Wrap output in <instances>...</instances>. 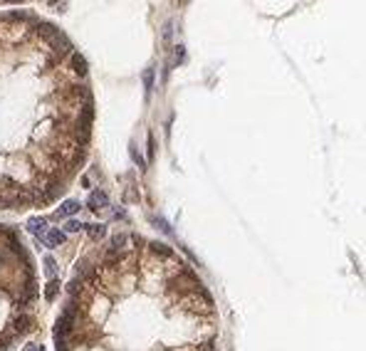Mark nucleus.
I'll return each mask as SVG.
<instances>
[{
  "label": "nucleus",
  "mask_w": 366,
  "mask_h": 351,
  "mask_svg": "<svg viewBox=\"0 0 366 351\" xmlns=\"http://www.w3.org/2000/svg\"><path fill=\"white\" fill-rule=\"evenodd\" d=\"M79 208H82V203L79 201H65L60 208H57V218H70V215H74V213H79Z\"/></svg>",
  "instance_id": "423d86ee"
},
{
  "label": "nucleus",
  "mask_w": 366,
  "mask_h": 351,
  "mask_svg": "<svg viewBox=\"0 0 366 351\" xmlns=\"http://www.w3.org/2000/svg\"><path fill=\"white\" fill-rule=\"evenodd\" d=\"M65 230H67V233H79V230H84V225L77 223V220H70V223L65 225Z\"/></svg>",
  "instance_id": "1a4fd4ad"
},
{
  "label": "nucleus",
  "mask_w": 366,
  "mask_h": 351,
  "mask_svg": "<svg viewBox=\"0 0 366 351\" xmlns=\"http://www.w3.org/2000/svg\"><path fill=\"white\" fill-rule=\"evenodd\" d=\"M57 292H60V280H50L45 287V299L47 302H55L57 299Z\"/></svg>",
  "instance_id": "0eeeda50"
},
{
  "label": "nucleus",
  "mask_w": 366,
  "mask_h": 351,
  "mask_svg": "<svg viewBox=\"0 0 366 351\" xmlns=\"http://www.w3.org/2000/svg\"><path fill=\"white\" fill-rule=\"evenodd\" d=\"M216 302L168 245L114 235L70 282L57 351H220Z\"/></svg>",
  "instance_id": "f03ea898"
},
{
  "label": "nucleus",
  "mask_w": 366,
  "mask_h": 351,
  "mask_svg": "<svg viewBox=\"0 0 366 351\" xmlns=\"http://www.w3.org/2000/svg\"><path fill=\"white\" fill-rule=\"evenodd\" d=\"M87 65L30 12H0V211L50 206L82 171L92 141Z\"/></svg>",
  "instance_id": "f257e3e1"
},
{
  "label": "nucleus",
  "mask_w": 366,
  "mask_h": 351,
  "mask_svg": "<svg viewBox=\"0 0 366 351\" xmlns=\"http://www.w3.org/2000/svg\"><path fill=\"white\" fill-rule=\"evenodd\" d=\"M40 240H42V245L45 247H60V245H65V233L60 230V228H47L42 235H40Z\"/></svg>",
  "instance_id": "20e7f679"
},
{
  "label": "nucleus",
  "mask_w": 366,
  "mask_h": 351,
  "mask_svg": "<svg viewBox=\"0 0 366 351\" xmlns=\"http://www.w3.org/2000/svg\"><path fill=\"white\" fill-rule=\"evenodd\" d=\"M87 206H89V211H94V213L104 211V208H109V196H107L104 191H94V193L89 196Z\"/></svg>",
  "instance_id": "39448f33"
},
{
  "label": "nucleus",
  "mask_w": 366,
  "mask_h": 351,
  "mask_svg": "<svg viewBox=\"0 0 366 351\" xmlns=\"http://www.w3.org/2000/svg\"><path fill=\"white\" fill-rule=\"evenodd\" d=\"M42 265H45V275H47L50 280H57V267H55V260H52L50 255L42 257Z\"/></svg>",
  "instance_id": "6e6552de"
},
{
  "label": "nucleus",
  "mask_w": 366,
  "mask_h": 351,
  "mask_svg": "<svg viewBox=\"0 0 366 351\" xmlns=\"http://www.w3.org/2000/svg\"><path fill=\"white\" fill-rule=\"evenodd\" d=\"M37 272L22 237L0 225V351L37 327Z\"/></svg>",
  "instance_id": "7ed1b4c3"
}]
</instances>
